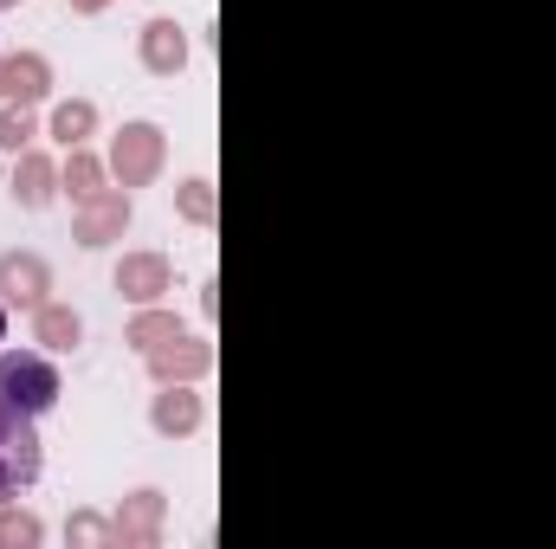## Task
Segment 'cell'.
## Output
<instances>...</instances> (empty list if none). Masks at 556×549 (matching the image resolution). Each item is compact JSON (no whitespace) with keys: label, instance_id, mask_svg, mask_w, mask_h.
<instances>
[{"label":"cell","instance_id":"cell-4","mask_svg":"<svg viewBox=\"0 0 556 549\" xmlns=\"http://www.w3.org/2000/svg\"><path fill=\"white\" fill-rule=\"evenodd\" d=\"M181 59H188L181 26H175V20H149V26H142V65H149L155 78H175V72H181Z\"/></svg>","mask_w":556,"mask_h":549},{"label":"cell","instance_id":"cell-12","mask_svg":"<svg viewBox=\"0 0 556 549\" xmlns=\"http://www.w3.org/2000/svg\"><path fill=\"white\" fill-rule=\"evenodd\" d=\"M91 124H98V111H91V104H65V111L52 117V137H59V142H72V149H78V142L91 137Z\"/></svg>","mask_w":556,"mask_h":549},{"label":"cell","instance_id":"cell-1","mask_svg":"<svg viewBox=\"0 0 556 549\" xmlns=\"http://www.w3.org/2000/svg\"><path fill=\"white\" fill-rule=\"evenodd\" d=\"M39 465H46V452H39L33 413H20V408L0 401V505H7L13 491H26V485L39 478Z\"/></svg>","mask_w":556,"mask_h":549},{"label":"cell","instance_id":"cell-14","mask_svg":"<svg viewBox=\"0 0 556 549\" xmlns=\"http://www.w3.org/2000/svg\"><path fill=\"white\" fill-rule=\"evenodd\" d=\"M130 343H142V349H162V343H181V336H175V317H142L137 330H130Z\"/></svg>","mask_w":556,"mask_h":549},{"label":"cell","instance_id":"cell-16","mask_svg":"<svg viewBox=\"0 0 556 549\" xmlns=\"http://www.w3.org/2000/svg\"><path fill=\"white\" fill-rule=\"evenodd\" d=\"M181 214H188V220H214V194H207V181H188V188H181Z\"/></svg>","mask_w":556,"mask_h":549},{"label":"cell","instance_id":"cell-8","mask_svg":"<svg viewBox=\"0 0 556 549\" xmlns=\"http://www.w3.org/2000/svg\"><path fill=\"white\" fill-rule=\"evenodd\" d=\"M39 91H46V59H7V98L33 104Z\"/></svg>","mask_w":556,"mask_h":549},{"label":"cell","instance_id":"cell-20","mask_svg":"<svg viewBox=\"0 0 556 549\" xmlns=\"http://www.w3.org/2000/svg\"><path fill=\"white\" fill-rule=\"evenodd\" d=\"M0 343H7V310H0Z\"/></svg>","mask_w":556,"mask_h":549},{"label":"cell","instance_id":"cell-13","mask_svg":"<svg viewBox=\"0 0 556 549\" xmlns=\"http://www.w3.org/2000/svg\"><path fill=\"white\" fill-rule=\"evenodd\" d=\"M149 362H155V375H168V369H188L194 375V369H207V349H194V343L188 349H149Z\"/></svg>","mask_w":556,"mask_h":549},{"label":"cell","instance_id":"cell-21","mask_svg":"<svg viewBox=\"0 0 556 549\" xmlns=\"http://www.w3.org/2000/svg\"><path fill=\"white\" fill-rule=\"evenodd\" d=\"M0 7H20V0H0Z\"/></svg>","mask_w":556,"mask_h":549},{"label":"cell","instance_id":"cell-6","mask_svg":"<svg viewBox=\"0 0 556 549\" xmlns=\"http://www.w3.org/2000/svg\"><path fill=\"white\" fill-rule=\"evenodd\" d=\"M0 291H7L13 304H33V310H39V304H46V266H39L33 253H7V259H0Z\"/></svg>","mask_w":556,"mask_h":549},{"label":"cell","instance_id":"cell-15","mask_svg":"<svg viewBox=\"0 0 556 549\" xmlns=\"http://www.w3.org/2000/svg\"><path fill=\"white\" fill-rule=\"evenodd\" d=\"M65 188H72L78 201H91V194H98V162H91V155H72V168H65Z\"/></svg>","mask_w":556,"mask_h":549},{"label":"cell","instance_id":"cell-18","mask_svg":"<svg viewBox=\"0 0 556 549\" xmlns=\"http://www.w3.org/2000/svg\"><path fill=\"white\" fill-rule=\"evenodd\" d=\"M33 537H39V524H33V518H20V524L7 518V524H0V544H33Z\"/></svg>","mask_w":556,"mask_h":549},{"label":"cell","instance_id":"cell-2","mask_svg":"<svg viewBox=\"0 0 556 549\" xmlns=\"http://www.w3.org/2000/svg\"><path fill=\"white\" fill-rule=\"evenodd\" d=\"M0 401L20 413H39L59 401V369L46 362V356H26V349H7L0 356Z\"/></svg>","mask_w":556,"mask_h":549},{"label":"cell","instance_id":"cell-7","mask_svg":"<svg viewBox=\"0 0 556 549\" xmlns=\"http://www.w3.org/2000/svg\"><path fill=\"white\" fill-rule=\"evenodd\" d=\"M117 291L149 304V297H162V291H168V266H162L155 253H142V259H124V266H117Z\"/></svg>","mask_w":556,"mask_h":549},{"label":"cell","instance_id":"cell-3","mask_svg":"<svg viewBox=\"0 0 556 549\" xmlns=\"http://www.w3.org/2000/svg\"><path fill=\"white\" fill-rule=\"evenodd\" d=\"M111 162H117L124 188H137V181H149V175L162 168V130H155V124H130V130L117 137V149H111Z\"/></svg>","mask_w":556,"mask_h":549},{"label":"cell","instance_id":"cell-10","mask_svg":"<svg viewBox=\"0 0 556 549\" xmlns=\"http://www.w3.org/2000/svg\"><path fill=\"white\" fill-rule=\"evenodd\" d=\"M39 343L72 349V343H78V310H65V304H39Z\"/></svg>","mask_w":556,"mask_h":549},{"label":"cell","instance_id":"cell-17","mask_svg":"<svg viewBox=\"0 0 556 549\" xmlns=\"http://www.w3.org/2000/svg\"><path fill=\"white\" fill-rule=\"evenodd\" d=\"M26 142H33V124H26V111L0 117V149H26Z\"/></svg>","mask_w":556,"mask_h":549},{"label":"cell","instance_id":"cell-9","mask_svg":"<svg viewBox=\"0 0 556 549\" xmlns=\"http://www.w3.org/2000/svg\"><path fill=\"white\" fill-rule=\"evenodd\" d=\"M13 194H20L26 207H46V201H52V168H46L39 155H26L20 175H13Z\"/></svg>","mask_w":556,"mask_h":549},{"label":"cell","instance_id":"cell-5","mask_svg":"<svg viewBox=\"0 0 556 549\" xmlns=\"http://www.w3.org/2000/svg\"><path fill=\"white\" fill-rule=\"evenodd\" d=\"M124 227H130V201H124V194H91L85 214H78V240H85V246H104V240L124 233Z\"/></svg>","mask_w":556,"mask_h":549},{"label":"cell","instance_id":"cell-19","mask_svg":"<svg viewBox=\"0 0 556 549\" xmlns=\"http://www.w3.org/2000/svg\"><path fill=\"white\" fill-rule=\"evenodd\" d=\"M0 91H7V59H0Z\"/></svg>","mask_w":556,"mask_h":549},{"label":"cell","instance_id":"cell-11","mask_svg":"<svg viewBox=\"0 0 556 549\" xmlns=\"http://www.w3.org/2000/svg\"><path fill=\"white\" fill-rule=\"evenodd\" d=\"M194 420H201V401H194L188 388H175V395L155 401V426H162V433H188Z\"/></svg>","mask_w":556,"mask_h":549}]
</instances>
